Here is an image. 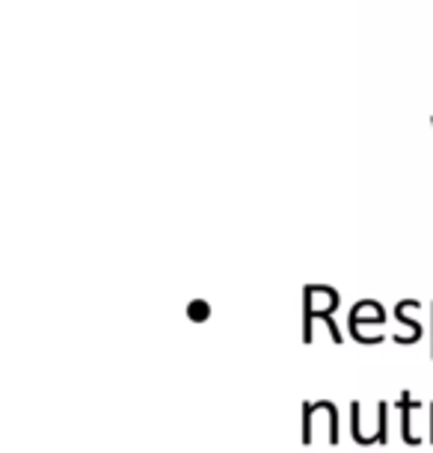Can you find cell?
Listing matches in <instances>:
<instances>
[{
	"mask_svg": "<svg viewBox=\"0 0 433 453\" xmlns=\"http://www.w3.org/2000/svg\"><path fill=\"white\" fill-rule=\"evenodd\" d=\"M338 305V294L333 288H305V326H303V341L309 344L312 341V320L324 318L333 323L329 314L336 311Z\"/></svg>",
	"mask_w": 433,
	"mask_h": 453,
	"instance_id": "obj_1",
	"label": "cell"
},
{
	"mask_svg": "<svg viewBox=\"0 0 433 453\" xmlns=\"http://www.w3.org/2000/svg\"><path fill=\"white\" fill-rule=\"evenodd\" d=\"M188 314H190L193 320H205L208 318V305L205 303H193L190 309H188Z\"/></svg>",
	"mask_w": 433,
	"mask_h": 453,
	"instance_id": "obj_2",
	"label": "cell"
}]
</instances>
